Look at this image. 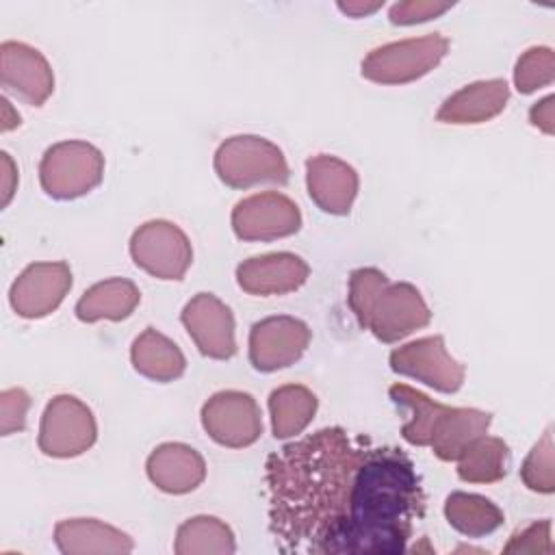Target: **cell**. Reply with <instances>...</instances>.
<instances>
[{
	"instance_id": "obj_1",
	"label": "cell",
	"mask_w": 555,
	"mask_h": 555,
	"mask_svg": "<svg viewBox=\"0 0 555 555\" xmlns=\"http://www.w3.org/2000/svg\"><path fill=\"white\" fill-rule=\"evenodd\" d=\"M369 444V438H351L334 425L267 457L269 531L282 553L343 555L358 466Z\"/></svg>"
},
{
	"instance_id": "obj_2",
	"label": "cell",
	"mask_w": 555,
	"mask_h": 555,
	"mask_svg": "<svg viewBox=\"0 0 555 555\" xmlns=\"http://www.w3.org/2000/svg\"><path fill=\"white\" fill-rule=\"evenodd\" d=\"M425 503L414 462L399 447L369 444L358 466L343 553H403L414 522L425 516Z\"/></svg>"
},
{
	"instance_id": "obj_3",
	"label": "cell",
	"mask_w": 555,
	"mask_h": 555,
	"mask_svg": "<svg viewBox=\"0 0 555 555\" xmlns=\"http://www.w3.org/2000/svg\"><path fill=\"white\" fill-rule=\"evenodd\" d=\"M349 308L360 327L382 343H399L431 321L429 306L410 282H390L375 267H360L349 275Z\"/></svg>"
},
{
	"instance_id": "obj_4",
	"label": "cell",
	"mask_w": 555,
	"mask_h": 555,
	"mask_svg": "<svg viewBox=\"0 0 555 555\" xmlns=\"http://www.w3.org/2000/svg\"><path fill=\"white\" fill-rule=\"evenodd\" d=\"M215 173L232 189L256 184H286L288 163L282 150L258 134H234L215 152Z\"/></svg>"
},
{
	"instance_id": "obj_5",
	"label": "cell",
	"mask_w": 555,
	"mask_h": 555,
	"mask_svg": "<svg viewBox=\"0 0 555 555\" xmlns=\"http://www.w3.org/2000/svg\"><path fill=\"white\" fill-rule=\"evenodd\" d=\"M104 178V156L87 141L50 145L39 163V182L52 199H76L93 191Z\"/></svg>"
},
{
	"instance_id": "obj_6",
	"label": "cell",
	"mask_w": 555,
	"mask_h": 555,
	"mask_svg": "<svg viewBox=\"0 0 555 555\" xmlns=\"http://www.w3.org/2000/svg\"><path fill=\"white\" fill-rule=\"evenodd\" d=\"M449 52V39L440 33L401 39L371 50L360 72L377 85H405L427 76Z\"/></svg>"
},
{
	"instance_id": "obj_7",
	"label": "cell",
	"mask_w": 555,
	"mask_h": 555,
	"mask_svg": "<svg viewBox=\"0 0 555 555\" xmlns=\"http://www.w3.org/2000/svg\"><path fill=\"white\" fill-rule=\"evenodd\" d=\"M98 425L91 408L74 395L48 401L39 425V449L48 457H76L95 444Z\"/></svg>"
},
{
	"instance_id": "obj_8",
	"label": "cell",
	"mask_w": 555,
	"mask_h": 555,
	"mask_svg": "<svg viewBox=\"0 0 555 555\" xmlns=\"http://www.w3.org/2000/svg\"><path fill=\"white\" fill-rule=\"evenodd\" d=\"M130 258L152 278L182 280L193 262V247L176 223L152 219L132 232Z\"/></svg>"
},
{
	"instance_id": "obj_9",
	"label": "cell",
	"mask_w": 555,
	"mask_h": 555,
	"mask_svg": "<svg viewBox=\"0 0 555 555\" xmlns=\"http://www.w3.org/2000/svg\"><path fill=\"white\" fill-rule=\"evenodd\" d=\"M388 364L395 373L423 382L425 386L451 395L464 384V366L447 351L442 336H425L390 351Z\"/></svg>"
},
{
	"instance_id": "obj_10",
	"label": "cell",
	"mask_w": 555,
	"mask_h": 555,
	"mask_svg": "<svg viewBox=\"0 0 555 555\" xmlns=\"http://www.w3.org/2000/svg\"><path fill=\"white\" fill-rule=\"evenodd\" d=\"M202 427L221 447L245 449L262 434L256 399L243 390H219L202 405Z\"/></svg>"
},
{
	"instance_id": "obj_11",
	"label": "cell",
	"mask_w": 555,
	"mask_h": 555,
	"mask_svg": "<svg viewBox=\"0 0 555 555\" xmlns=\"http://www.w3.org/2000/svg\"><path fill=\"white\" fill-rule=\"evenodd\" d=\"M297 204L278 191L243 197L232 210V230L241 241H275L299 232Z\"/></svg>"
},
{
	"instance_id": "obj_12",
	"label": "cell",
	"mask_w": 555,
	"mask_h": 555,
	"mask_svg": "<svg viewBox=\"0 0 555 555\" xmlns=\"http://www.w3.org/2000/svg\"><path fill=\"white\" fill-rule=\"evenodd\" d=\"M310 345V327L295 317L278 314L256 321L249 330V362L260 373L295 364Z\"/></svg>"
},
{
	"instance_id": "obj_13",
	"label": "cell",
	"mask_w": 555,
	"mask_h": 555,
	"mask_svg": "<svg viewBox=\"0 0 555 555\" xmlns=\"http://www.w3.org/2000/svg\"><path fill=\"white\" fill-rule=\"evenodd\" d=\"M72 288V269L67 262H33L11 284L9 301L15 314L41 319L54 312Z\"/></svg>"
},
{
	"instance_id": "obj_14",
	"label": "cell",
	"mask_w": 555,
	"mask_h": 555,
	"mask_svg": "<svg viewBox=\"0 0 555 555\" xmlns=\"http://www.w3.org/2000/svg\"><path fill=\"white\" fill-rule=\"evenodd\" d=\"M180 321L202 356L230 360L236 353L232 310L212 293H197L182 308Z\"/></svg>"
},
{
	"instance_id": "obj_15",
	"label": "cell",
	"mask_w": 555,
	"mask_h": 555,
	"mask_svg": "<svg viewBox=\"0 0 555 555\" xmlns=\"http://www.w3.org/2000/svg\"><path fill=\"white\" fill-rule=\"evenodd\" d=\"M0 82L17 100L41 106L54 91V74L48 59L24 41L0 46Z\"/></svg>"
},
{
	"instance_id": "obj_16",
	"label": "cell",
	"mask_w": 555,
	"mask_h": 555,
	"mask_svg": "<svg viewBox=\"0 0 555 555\" xmlns=\"http://www.w3.org/2000/svg\"><path fill=\"white\" fill-rule=\"evenodd\" d=\"M308 275L310 267L306 260L291 251L251 256L236 267V284L256 297L293 293L306 284Z\"/></svg>"
},
{
	"instance_id": "obj_17",
	"label": "cell",
	"mask_w": 555,
	"mask_h": 555,
	"mask_svg": "<svg viewBox=\"0 0 555 555\" xmlns=\"http://www.w3.org/2000/svg\"><path fill=\"white\" fill-rule=\"evenodd\" d=\"M306 186L310 199L330 215H347L358 195L356 169L332 154H317L306 160Z\"/></svg>"
},
{
	"instance_id": "obj_18",
	"label": "cell",
	"mask_w": 555,
	"mask_h": 555,
	"mask_svg": "<svg viewBox=\"0 0 555 555\" xmlns=\"http://www.w3.org/2000/svg\"><path fill=\"white\" fill-rule=\"evenodd\" d=\"M145 473L158 490L167 494H186L202 486L206 462L184 442H163L147 455Z\"/></svg>"
},
{
	"instance_id": "obj_19",
	"label": "cell",
	"mask_w": 555,
	"mask_h": 555,
	"mask_svg": "<svg viewBox=\"0 0 555 555\" xmlns=\"http://www.w3.org/2000/svg\"><path fill=\"white\" fill-rule=\"evenodd\" d=\"M509 100V87L503 78L477 80L451 93L438 108L436 119L442 124H483L503 113Z\"/></svg>"
},
{
	"instance_id": "obj_20",
	"label": "cell",
	"mask_w": 555,
	"mask_h": 555,
	"mask_svg": "<svg viewBox=\"0 0 555 555\" xmlns=\"http://www.w3.org/2000/svg\"><path fill=\"white\" fill-rule=\"evenodd\" d=\"M54 544L65 555H117L134 548L128 533L98 518H67L56 522Z\"/></svg>"
},
{
	"instance_id": "obj_21",
	"label": "cell",
	"mask_w": 555,
	"mask_h": 555,
	"mask_svg": "<svg viewBox=\"0 0 555 555\" xmlns=\"http://www.w3.org/2000/svg\"><path fill=\"white\" fill-rule=\"evenodd\" d=\"M492 414L477 408H451L440 414L434 425L429 447L442 462H455L460 453L479 436L488 434Z\"/></svg>"
},
{
	"instance_id": "obj_22",
	"label": "cell",
	"mask_w": 555,
	"mask_h": 555,
	"mask_svg": "<svg viewBox=\"0 0 555 555\" xmlns=\"http://www.w3.org/2000/svg\"><path fill=\"white\" fill-rule=\"evenodd\" d=\"M141 301V293L134 282L126 278H108L82 293L76 301V317L82 323L95 321H124Z\"/></svg>"
},
{
	"instance_id": "obj_23",
	"label": "cell",
	"mask_w": 555,
	"mask_h": 555,
	"mask_svg": "<svg viewBox=\"0 0 555 555\" xmlns=\"http://www.w3.org/2000/svg\"><path fill=\"white\" fill-rule=\"evenodd\" d=\"M134 371L152 382H173L186 369V358L180 347L154 327H145L130 347Z\"/></svg>"
},
{
	"instance_id": "obj_24",
	"label": "cell",
	"mask_w": 555,
	"mask_h": 555,
	"mask_svg": "<svg viewBox=\"0 0 555 555\" xmlns=\"http://www.w3.org/2000/svg\"><path fill=\"white\" fill-rule=\"evenodd\" d=\"M317 395L301 384H286L269 395L271 431L275 438L286 440L301 434L317 414Z\"/></svg>"
},
{
	"instance_id": "obj_25",
	"label": "cell",
	"mask_w": 555,
	"mask_h": 555,
	"mask_svg": "<svg viewBox=\"0 0 555 555\" xmlns=\"http://www.w3.org/2000/svg\"><path fill=\"white\" fill-rule=\"evenodd\" d=\"M444 518L466 538L490 535L505 520L503 509L496 503L470 492H451L444 501Z\"/></svg>"
},
{
	"instance_id": "obj_26",
	"label": "cell",
	"mask_w": 555,
	"mask_h": 555,
	"mask_svg": "<svg viewBox=\"0 0 555 555\" xmlns=\"http://www.w3.org/2000/svg\"><path fill=\"white\" fill-rule=\"evenodd\" d=\"M457 477L468 483H496L507 475L509 447L503 438L479 436L455 460Z\"/></svg>"
},
{
	"instance_id": "obj_27",
	"label": "cell",
	"mask_w": 555,
	"mask_h": 555,
	"mask_svg": "<svg viewBox=\"0 0 555 555\" xmlns=\"http://www.w3.org/2000/svg\"><path fill=\"white\" fill-rule=\"evenodd\" d=\"M388 397L397 408H401L408 414L401 427L403 440L410 442L412 447H429L434 425L447 410V405L429 399L427 395L408 384H392L388 388Z\"/></svg>"
},
{
	"instance_id": "obj_28",
	"label": "cell",
	"mask_w": 555,
	"mask_h": 555,
	"mask_svg": "<svg viewBox=\"0 0 555 555\" xmlns=\"http://www.w3.org/2000/svg\"><path fill=\"white\" fill-rule=\"evenodd\" d=\"M178 555H230L236 551L232 529L215 516H193L176 531Z\"/></svg>"
},
{
	"instance_id": "obj_29",
	"label": "cell",
	"mask_w": 555,
	"mask_h": 555,
	"mask_svg": "<svg viewBox=\"0 0 555 555\" xmlns=\"http://www.w3.org/2000/svg\"><path fill=\"white\" fill-rule=\"evenodd\" d=\"M555 78V52L546 46H533L525 50L514 67V87L518 93H533L548 87Z\"/></svg>"
},
{
	"instance_id": "obj_30",
	"label": "cell",
	"mask_w": 555,
	"mask_h": 555,
	"mask_svg": "<svg viewBox=\"0 0 555 555\" xmlns=\"http://www.w3.org/2000/svg\"><path fill=\"white\" fill-rule=\"evenodd\" d=\"M553 429L548 427L542 438L533 444L529 455L525 457L520 466V479L522 483L542 494L555 492V468H553Z\"/></svg>"
},
{
	"instance_id": "obj_31",
	"label": "cell",
	"mask_w": 555,
	"mask_h": 555,
	"mask_svg": "<svg viewBox=\"0 0 555 555\" xmlns=\"http://www.w3.org/2000/svg\"><path fill=\"white\" fill-rule=\"evenodd\" d=\"M503 553H553L551 542V520H535L518 531H514L503 546Z\"/></svg>"
},
{
	"instance_id": "obj_32",
	"label": "cell",
	"mask_w": 555,
	"mask_h": 555,
	"mask_svg": "<svg viewBox=\"0 0 555 555\" xmlns=\"http://www.w3.org/2000/svg\"><path fill=\"white\" fill-rule=\"evenodd\" d=\"M30 408V397L24 388H7L0 392V431L11 436L26 427V414Z\"/></svg>"
},
{
	"instance_id": "obj_33",
	"label": "cell",
	"mask_w": 555,
	"mask_h": 555,
	"mask_svg": "<svg viewBox=\"0 0 555 555\" xmlns=\"http://www.w3.org/2000/svg\"><path fill=\"white\" fill-rule=\"evenodd\" d=\"M453 4L451 2H431V0H405V2H397L390 7L388 17L392 24L399 26H412V24H421V22H429L440 17L442 13H447Z\"/></svg>"
},
{
	"instance_id": "obj_34",
	"label": "cell",
	"mask_w": 555,
	"mask_h": 555,
	"mask_svg": "<svg viewBox=\"0 0 555 555\" xmlns=\"http://www.w3.org/2000/svg\"><path fill=\"white\" fill-rule=\"evenodd\" d=\"M529 121L544 134H553L555 132V98L546 95V98L538 100L529 108Z\"/></svg>"
},
{
	"instance_id": "obj_35",
	"label": "cell",
	"mask_w": 555,
	"mask_h": 555,
	"mask_svg": "<svg viewBox=\"0 0 555 555\" xmlns=\"http://www.w3.org/2000/svg\"><path fill=\"white\" fill-rule=\"evenodd\" d=\"M0 173H2V208H4V206H9V202L17 189V167L7 152L0 154Z\"/></svg>"
},
{
	"instance_id": "obj_36",
	"label": "cell",
	"mask_w": 555,
	"mask_h": 555,
	"mask_svg": "<svg viewBox=\"0 0 555 555\" xmlns=\"http://www.w3.org/2000/svg\"><path fill=\"white\" fill-rule=\"evenodd\" d=\"M384 2H338V9L351 17H366L382 9Z\"/></svg>"
},
{
	"instance_id": "obj_37",
	"label": "cell",
	"mask_w": 555,
	"mask_h": 555,
	"mask_svg": "<svg viewBox=\"0 0 555 555\" xmlns=\"http://www.w3.org/2000/svg\"><path fill=\"white\" fill-rule=\"evenodd\" d=\"M0 104H2V132H9L20 126V115L13 113V106L7 98H2Z\"/></svg>"
}]
</instances>
